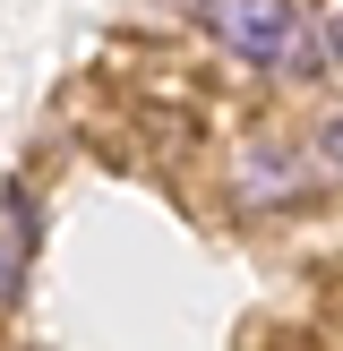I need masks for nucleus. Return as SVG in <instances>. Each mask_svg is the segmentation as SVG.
<instances>
[{
  "mask_svg": "<svg viewBox=\"0 0 343 351\" xmlns=\"http://www.w3.org/2000/svg\"><path fill=\"white\" fill-rule=\"evenodd\" d=\"M206 9V26H215V43L223 51H240V60H274V43L292 34V0H198Z\"/></svg>",
  "mask_w": 343,
  "mask_h": 351,
  "instance_id": "nucleus-1",
  "label": "nucleus"
},
{
  "mask_svg": "<svg viewBox=\"0 0 343 351\" xmlns=\"http://www.w3.org/2000/svg\"><path fill=\"white\" fill-rule=\"evenodd\" d=\"M26 257H34V206L9 189V215H0V308H17V291H26Z\"/></svg>",
  "mask_w": 343,
  "mask_h": 351,
  "instance_id": "nucleus-2",
  "label": "nucleus"
},
{
  "mask_svg": "<svg viewBox=\"0 0 343 351\" xmlns=\"http://www.w3.org/2000/svg\"><path fill=\"white\" fill-rule=\"evenodd\" d=\"M274 69H283L292 86H309V77H326V34H309L300 17H292V34L274 43Z\"/></svg>",
  "mask_w": 343,
  "mask_h": 351,
  "instance_id": "nucleus-3",
  "label": "nucleus"
},
{
  "mask_svg": "<svg viewBox=\"0 0 343 351\" xmlns=\"http://www.w3.org/2000/svg\"><path fill=\"white\" fill-rule=\"evenodd\" d=\"M326 163H343V112L326 120Z\"/></svg>",
  "mask_w": 343,
  "mask_h": 351,
  "instance_id": "nucleus-4",
  "label": "nucleus"
},
{
  "mask_svg": "<svg viewBox=\"0 0 343 351\" xmlns=\"http://www.w3.org/2000/svg\"><path fill=\"white\" fill-rule=\"evenodd\" d=\"M326 60L343 69V9H335V26H326Z\"/></svg>",
  "mask_w": 343,
  "mask_h": 351,
  "instance_id": "nucleus-5",
  "label": "nucleus"
}]
</instances>
